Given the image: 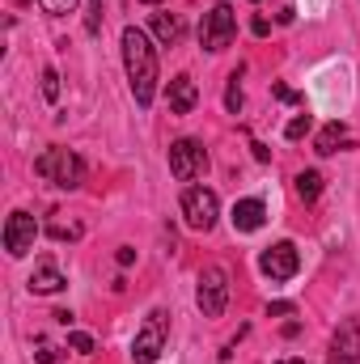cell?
Masks as SVG:
<instances>
[{"label":"cell","mask_w":360,"mask_h":364,"mask_svg":"<svg viewBox=\"0 0 360 364\" xmlns=\"http://www.w3.org/2000/svg\"><path fill=\"white\" fill-rule=\"evenodd\" d=\"M123 68H127V81H132V93H136V106L149 110L153 97H157V47L140 26L123 30Z\"/></svg>","instance_id":"obj_1"},{"label":"cell","mask_w":360,"mask_h":364,"mask_svg":"<svg viewBox=\"0 0 360 364\" xmlns=\"http://www.w3.org/2000/svg\"><path fill=\"white\" fill-rule=\"evenodd\" d=\"M34 174L47 178V182H55V186H64V191H77V186L85 182V161H81L73 149H47V153H38Z\"/></svg>","instance_id":"obj_2"},{"label":"cell","mask_w":360,"mask_h":364,"mask_svg":"<svg viewBox=\"0 0 360 364\" xmlns=\"http://www.w3.org/2000/svg\"><path fill=\"white\" fill-rule=\"evenodd\" d=\"M166 339H170V314L166 309H153L144 318V326L136 331L132 339V360L136 364H157V356L166 352Z\"/></svg>","instance_id":"obj_3"},{"label":"cell","mask_w":360,"mask_h":364,"mask_svg":"<svg viewBox=\"0 0 360 364\" xmlns=\"http://www.w3.org/2000/svg\"><path fill=\"white\" fill-rule=\"evenodd\" d=\"M233 34H238V13H233V4H212L208 13H203V21H199V47L203 51H225L229 43H233Z\"/></svg>","instance_id":"obj_4"},{"label":"cell","mask_w":360,"mask_h":364,"mask_svg":"<svg viewBox=\"0 0 360 364\" xmlns=\"http://www.w3.org/2000/svg\"><path fill=\"white\" fill-rule=\"evenodd\" d=\"M195 301H199V314L203 318H221L225 305H229V272L225 267H203L199 272V288H195Z\"/></svg>","instance_id":"obj_5"},{"label":"cell","mask_w":360,"mask_h":364,"mask_svg":"<svg viewBox=\"0 0 360 364\" xmlns=\"http://www.w3.org/2000/svg\"><path fill=\"white\" fill-rule=\"evenodd\" d=\"M170 174L179 182H195L208 174V153H203V144L199 140H191V136H182L170 144Z\"/></svg>","instance_id":"obj_6"},{"label":"cell","mask_w":360,"mask_h":364,"mask_svg":"<svg viewBox=\"0 0 360 364\" xmlns=\"http://www.w3.org/2000/svg\"><path fill=\"white\" fill-rule=\"evenodd\" d=\"M216 216H221V199H216V191H208V186H191V191L182 195V220H186L191 229L208 233V229L216 225Z\"/></svg>","instance_id":"obj_7"},{"label":"cell","mask_w":360,"mask_h":364,"mask_svg":"<svg viewBox=\"0 0 360 364\" xmlns=\"http://www.w3.org/2000/svg\"><path fill=\"white\" fill-rule=\"evenodd\" d=\"M34 242H38V220L30 212H21V208L9 212V220H4V250L13 259H26L34 250Z\"/></svg>","instance_id":"obj_8"},{"label":"cell","mask_w":360,"mask_h":364,"mask_svg":"<svg viewBox=\"0 0 360 364\" xmlns=\"http://www.w3.org/2000/svg\"><path fill=\"white\" fill-rule=\"evenodd\" d=\"M259 267H263L268 279L284 284V279H292V275L301 272V255H297L292 242H275V246H268V250L259 255Z\"/></svg>","instance_id":"obj_9"},{"label":"cell","mask_w":360,"mask_h":364,"mask_svg":"<svg viewBox=\"0 0 360 364\" xmlns=\"http://www.w3.org/2000/svg\"><path fill=\"white\" fill-rule=\"evenodd\" d=\"M327 364H360V322L348 318L335 326V339H331V356Z\"/></svg>","instance_id":"obj_10"},{"label":"cell","mask_w":360,"mask_h":364,"mask_svg":"<svg viewBox=\"0 0 360 364\" xmlns=\"http://www.w3.org/2000/svg\"><path fill=\"white\" fill-rule=\"evenodd\" d=\"M229 220H233L238 233H255V229L268 225V203L263 199H238L233 212H229Z\"/></svg>","instance_id":"obj_11"},{"label":"cell","mask_w":360,"mask_h":364,"mask_svg":"<svg viewBox=\"0 0 360 364\" xmlns=\"http://www.w3.org/2000/svg\"><path fill=\"white\" fill-rule=\"evenodd\" d=\"M170 110H174V114H191V110H195V102H199V90H195V81H191V77H186V73H179V77H174V81H170Z\"/></svg>","instance_id":"obj_12"},{"label":"cell","mask_w":360,"mask_h":364,"mask_svg":"<svg viewBox=\"0 0 360 364\" xmlns=\"http://www.w3.org/2000/svg\"><path fill=\"white\" fill-rule=\"evenodd\" d=\"M26 284H30V292H34V296H51V292H60L68 279L60 275V267H55V263H38V267H34V275H30Z\"/></svg>","instance_id":"obj_13"},{"label":"cell","mask_w":360,"mask_h":364,"mask_svg":"<svg viewBox=\"0 0 360 364\" xmlns=\"http://www.w3.org/2000/svg\"><path fill=\"white\" fill-rule=\"evenodd\" d=\"M352 140H348V127L335 119V123H327L322 132H318V140H314V153H322V157H331V153H339V149H348Z\"/></svg>","instance_id":"obj_14"},{"label":"cell","mask_w":360,"mask_h":364,"mask_svg":"<svg viewBox=\"0 0 360 364\" xmlns=\"http://www.w3.org/2000/svg\"><path fill=\"white\" fill-rule=\"evenodd\" d=\"M182 30H186V26H182L179 13H153V34H157L162 47H174L182 38Z\"/></svg>","instance_id":"obj_15"},{"label":"cell","mask_w":360,"mask_h":364,"mask_svg":"<svg viewBox=\"0 0 360 364\" xmlns=\"http://www.w3.org/2000/svg\"><path fill=\"white\" fill-rule=\"evenodd\" d=\"M322 174H318V170H301V174H297V199H301V203H314V199H318V195H322Z\"/></svg>","instance_id":"obj_16"},{"label":"cell","mask_w":360,"mask_h":364,"mask_svg":"<svg viewBox=\"0 0 360 364\" xmlns=\"http://www.w3.org/2000/svg\"><path fill=\"white\" fill-rule=\"evenodd\" d=\"M38 93H43L47 102H60V73H55V68H43V77H38Z\"/></svg>","instance_id":"obj_17"},{"label":"cell","mask_w":360,"mask_h":364,"mask_svg":"<svg viewBox=\"0 0 360 364\" xmlns=\"http://www.w3.org/2000/svg\"><path fill=\"white\" fill-rule=\"evenodd\" d=\"M102 17H106L102 0H90V9H85V34H97L102 30Z\"/></svg>","instance_id":"obj_18"},{"label":"cell","mask_w":360,"mask_h":364,"mask_svg":"<svg viewBox=\"0 0 360 364\" xmlns=\"http://www.w3.org/2000/svg\"><path fill=\"white\" fill-rule=\"evenodd\" d=\"M225 110H229V114H238V110H242V85H238V73L229 77V90H225Z\"/></svg>","instance_id":"obj_19"},{"label":"cell","mask_w":360,"mask_h":364,"mask_svg":"<svg viewBox=\"0 0 360 364\" xmlns=\"http://www.w3.org/2000/svg\"><path fill=\"white\" fill-rule=\"evenodd\" d=\"M309 127H314V119H309V114H297V119L284 127V136H288V140H301V136H309Z\"/></svg>","instance_id":"obj_20"},{"label":"cell","mask_w":360,"mask_h":364,"mask_svg":"<svg viewBox=\"0 0 360 364\" xmlns=\"http://www.w3.org/2000/svg\"><path fill=\"white\" fill-rule=\"evenodd\" d=\"M47 233H51L55 242H77V237H81V225H51Z\"/></svg>","instance_id":"obj_21"},{"label":"cell","mask_w":360,"mask_h":364,"mask_svg":"<svg viewBox=\"0 0 360 364\" xmlns=\"http://www.w3.org/2000/svg\"><path fill=\"white\" fill-rule=\"evenodd\" d=\"M38 4H43V9L51 13V17H64V13H73V9H77L81 0H38Z\"/></svg>","instance_id":"obj_22"},{"label":"cell","mask_w":360,"mask_h":364,"mask_svg":"<svg viewBox=\"0 0 360 364\" xmlns=\"http://www.w3.org/2000/svg\"><path fill=\"white\" fill-rule=\"evenodd\" d=\"M68 348H73V352H81V356H90V352H93V339L85 335V331H73V335H68Z\"/></svg>","instance_id":"obj_23"},{"label":"cell","mask_w":360,"mask_h":364,"mask_svg":"<svg viewBox=\"0 0 360 364\" xmlns=\"http://www.w3.org/2000/svg\"><path fill=\"white\" fill-rule=\"evenodd\" d=\"M34 360L38 364H55V348L47 339H34Z\"/></svg>","instance_id":"obj_24"},{"label":"cell","mask_w":360,"mask_h":364,"mask_svg":"<svg viewBox=\"0 0 360 364\" xmlns=\"http://www.w3.org/2000/svg\"><path fill=\"white\" fill-rule=\"evenodd\" d=\"M271 93H275L280 102H288V106H301V102H305L301 93H297V90H288V85H271Z\"/></svg>","instance_id":"obj_25"},{"label":"cell","mask_w":360,"mask_h":364,"mask_svg":"<svg viewBox=\"0 0 360 364\" xmlns=\"http://www.w3.org/2000/svg\"><path fill=\"white\" fill-rule=\"evenodd\" d=\"M115 263H119V267H132V263H136V250H132V246H119Z\"/></svg>","instance_id":"obj_26"},{"label":"cell","mask_w":360,"mask_h":364,"mask_svg":"<svg viewBox=\"0 0 360 364\" xmlns=\"http://www.w3.org/2000/svg\"><path fill=\"white\" fill-rule=\"evenodd\" d=\"M250 34L268 38V34H271V21H268V17H255V21H250Z\"/></svg>","instance_id":"obj_27"},{"label":"cell","mask_w":360,"mask_h":364,"mask_svg":"<svg viewBox=\"0 0 360 364\" xmlns=\"http://www.w3.org/2000/svg\"><path fill=\"white\" fill-rule=\"evenodd\" d=\"M51 318H55V322H60V326H73V309H55V314H51Z\"/></svg>","instance_id":"obj_28"},{"label":"cell","mask_w":360,"mask_h":364,"mask_svg":"<svg viewBox=\"0 0 360 364\" xmlns=\"http://www.w3.org/2000/svg\"><path fill=\"white\" fill-rule=\"evenodd\" d=\"M292 17H297L292 9H280V13H275V21H280V26H292Z\"/></svg>","instance_id":"obj_29"},{"label":"cell","mask_w":360,"mask_h":364,"mask_svg":"<svg viewBox=\"0 0 360 364\" xmlns=\"http://www.w3.org/2000/svg\"><path fill=\"white\" fill-rule=\"evenodd\" d=\"M268 314H292V305L288 301H275V305H268Z\"/></svg>","instance_id":"obj_30"},{"label":"cell","mask_w":360,"mask_h":364,"mask_svg":"<svg viewBox=\"0 0 360 364\" xmlns=\"http://www.w3.org/2000/svg\"><path fill=\"white\" fill-rule=\"evenodd\" d=\"M275 364H309V360H297V356H288V360H275Z\"/></svg>","instance_id":"obj_31"},{"label":"cell","mask_w":360,"mask_h":364,"mask_svg":"<svg viewBox=\"0 0 360 364\" xmlns=\"http://www.w3.org/2000/svg\"><path fill=\"white\" fill-rule=\"evenodd\" d=\"M13 4H21V9H26V4H34V0H13Z\"/></svg>","instance_id":"obj_32"},{"label":"cell","mask_w":360,"mask_h":364,"mask_svg":"<svg viewBox=\"0 0 360 364\" xmlns=\"http://www.w3.org/2000/svg\"><path fill=\"white\" fill-rule=\"evenodd\" d=\"M140 4H162V0H140Z\"/></svg>","instance_id":"obj_33"}]
</instances>
